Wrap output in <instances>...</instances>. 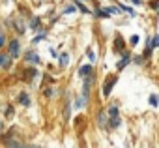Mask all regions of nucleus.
<instances>
[{
	"instance_id": "obj_1",
	"label": "nucleus",
	"mask_w": 159,
	"mask_h": 148,
	"mask_svg": "<svg viewBox=\"0 0 159 148\" xmlns=\"http://www.w3.org/2000/svg\"><path fill=\"white\" fill-rule=\"evenodd\" d=\"M10 51H11V56L17 58V54H19V43L17 41H11L10 43Z\"/></svg>"
},
{
	"instance_id": "obj_2",
	"label": "nucleus",
	"mask_w": 159,
	"mask_h": 148,
	"mask_svg": "<svg viewBox=\"0 0 159 148\" xmlns=\"http://www.w3.org/2000/svg\"><path fill=\"white\" fill-rule=\"evenodd\" d=\"M90 71H92V67H90V66H84V67H81V75H83V77H88Z\"/></svg>"
},
{
	"instance_id": "obj_3",
	"label": "nucleus",
	"mask_w": 159,
	"mask_h": 148,
	"mask_svg": "<svg viewBox=\"0 0 159 148\" xmlns=\"http://www.w3.org/2000/svg\"><path fill=\"white\" fill-rule=\"evenodd\" d=\"M19 101H21L23 105H30V103H28L30 99H28V96H26V94H21V96H19Z\"/></svg>"
},
{
	"instance_id": "obj_4",
	"label": "nucleus",
	"mask_w": 159,
	"mask_h": 148,
	"mask_svg": "<svg viewBox=\"0 0 159 148\" xmlns=\"http://www.w3.org/2000/svg\"><path fill=\"white\" fill-rule=\"evenodd\" d=\"M157 101H159V98H157V96H150V103H152L153 107H157V105H159Z\"/></svg>"
},
{
	"instance_id": "obj_5",
	"label": "nucleus",
	"mask_w": 159,
	"mask_h": 148,
	"mask_svg": "<svg viewBox=\"0 0 159 148\" xmlns=\"http://www.w3.org/2000/svg\"><path fill=\"white\" fill-rule=\"evenodd\" d=\"M60 62H62V66H66L67 64V54H62V60Z\"/></svg>"
},
{
	"instance_id": "obj_6",
	"label": "nucleus",
	"mask_w": 159,
	"mask_h": 148,
	"mask_svg": "<svg viewBox=\"0 0 159 148\" xmlns=\"http://www.w3.org/2000/svg\"><path fill=\"white\" fill-rule=\"evenodd\" d=\"M2 45H4V36L0 34V47H2Z\"/></svg>"
},
{
	"instance_id": "obj_7",
	"label": "nucleus",
	"mask_w": 159,
	"mask_h": 148,
	"mask_svg": "<svg viewBox=\"0 0 159 148\" xmlns=\"http://www.w3.org/2000/svg\"><path fill=\"white\" fill-rule=\"evenodd\" d=\"M157 45H159V38H155V39H153V47H157Z\"/></svg>"
},
{
	"instance_id": "obj_8",
	"label": "nucleus",
	"mask_w": 159,
	"mask_h": 148,
	"mask_svg": "<svg viewBox=\"0 0 159 148\" xmlns=\"http://www.w3.org/2000/svg\"><path fill=\"white\" fill-rule=\"evenodd\" d=\"M131 2H133V4H140V0H131Z\"/></svg>"
}]
</instances>
